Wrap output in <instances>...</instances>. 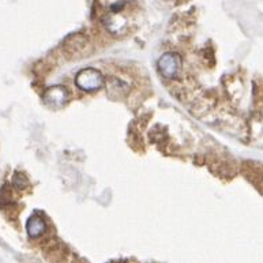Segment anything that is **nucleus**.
I'll return each instance as SVG.
<instances>
[{
	"instance_id": "20e7f679",
	"label": "nucleus",
	"mask_w": 263,
	"mask_h": 263,
	"mask_svg": "<svg viewBox=\"0 0 263 263\" xmlns=\"http://www.w3.org/2000/svg\"><path fill=\"white\" fill-rule=\"evenodd\" d=\"M45 229H47L45 221L43 220V217L37 216V214L30 217L26 222V231H28L29 237H32V239L40 237L45 232Z\"/></svg>"
},
{
	"instance_id": "f257e3e1",
	"label": "nucleus",
	"mask_w": 263,
	"mask_h": 263,
	"mask_svg": "<svg viewBox=\"0 0 263 263\" xmlns=\"http://www.w3.org/2000/svg\"><path fill=\"white\" fill-rule=\"evenodd\" d=\"M75 83L81 90L85 91H95L101 89L104 85V77L99 70L95 68H85V70L79 71Z\"/></svg>"
},
{
	"instance_id": "f03ea898",
	"label": "nucleus",
	"mask_w": 263,
	"mask_h": 263,
	"mask_svg": "<svg viewBox=\"0 0 263 263\" xmlns=\"http://www.w3.org/2000/svg\"><path fill=\"white\" fill-rule=\"evenodd\" d=\"M158 70L165 78H175L181 70V58L177 53H165L158 60Z\"/></svg>"
},
{
	"instance_id": "7ed1b4c3",
	"label": "nucleus",
	"mask_w": 263,
	"mask_h": 263,
	"mask_svg": "<svg viewBox=\"0 0 263 263\" xmlns=\"http://www.w3.org/2000/svg\"><path fill=\"white\" fill-rule=\"evenodd\" d=\"M67 90L63 86H53L49 87L44 93V101L51 108H62L67 102Z\"/></svg>"
}]
</instances>
